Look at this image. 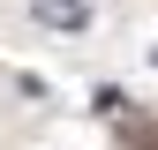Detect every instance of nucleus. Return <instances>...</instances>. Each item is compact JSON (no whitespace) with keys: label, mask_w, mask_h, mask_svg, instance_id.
Masks as SVG:
<instances>
[{"label":"nucleus","mask_w":158,"mask_h":150,"mask_svg":"<svg viewBox=\"0 0 158 150\" xmlns=\"http://www.w3.org/2000/svg\"><path fill=\"white\" fill-rule=\"evenodd\" d=\"M38 15H45L53 30H83V8H75V0H38Z\"/></svg>","instance_id":"f257e3e1"}]
</instances>
